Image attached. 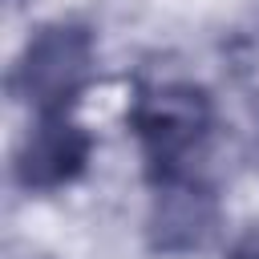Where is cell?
<instances>
[{
  "label": "cell",
  "mask_w": 259,
  "mask_h": 259,
  "mask_svg": "<svg viewBox=\"0 0 259 259\" xmlns=\"http://www.w3.org/2000/svg\"><path fill=\"white\" fill-rule=\"evenodd\" d=\"M130 121L150 170L166 182L190 174V162L202 154L210 138L214 109L198 85H158L138 97Z\"/></svg>",
  "instance_id": "cell-1"
},
{
  "label": "cell",
  "mask_w": 259,
  "mask_h": 259,
  "mask_svg": "<svg viewBox=\"0 0 259 259\" xmlns=\"http://www.w3.org/2000/svg\"><path fill=\"white\" fill-rule=\"evenodd\" d=\"M93 73V36L81 24L40 28L12 73V93L40 109V117H61L65 105L85 89Z\"/></svg>",
  "instance_id": "cell-2"
},
{
  "label": "cell",
  "mask_w": 259,
  "mask_h": 259,
  "mask_svg": "<svg viewBox=\"0 0 259 259\" xmlns=\"http://www.w3.org/2000/svg\"><path fill=\"white\" fill-rule=\"evenodd\" d=\"M214 227H219L214 194L194 174L166 178L158 186L154 214H150V235H154V247L158 251H170V255L202 251L214 239Z\"/></svg>",
  "instance_id": "cell-3"
},
{
  "label": "cell",
  "mask_w": 259,
  "mask_h": 259,
  "mask_svg": "<svg viewBox=\"0 0 259 259\" xmlns=\"http://www.w3.org/2000/svg\"><path fill=\"white\" fill-rule=\"evenodd\" d=\"M89 162V138L61 117H40L16 154V182L24 190H57L73 182Z\"/></svg>",
  "instance_id": "cell-4"
},
{
  "label": "cell",
  "mask_w": 259,
  "mask_h": 259,
  "mask_svg": "<svg viewBox=\"0 0 259 259\" xmlns=\"http://www.w3.org/2000/svg\"><path fill=\"white\" fill-rule=\"evenodd\" d=\"M231 259H259V227H251V231L231 247Z\"/></svg>",
  "instance_id": "cell-5"
}]
</instances>
